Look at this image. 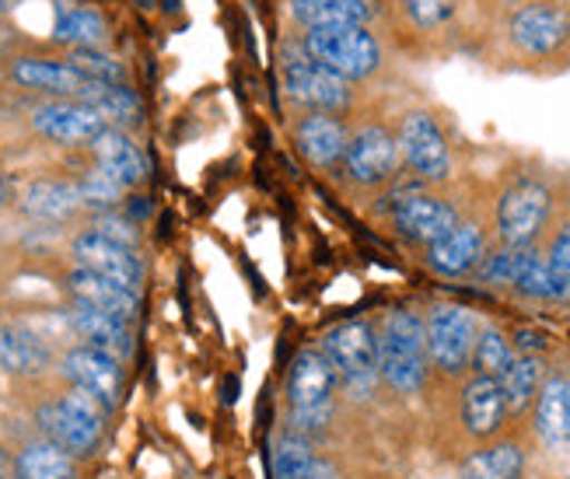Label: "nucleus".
I'll return each instance as SVG.
<instances>
[{"label": "nucleus", "instance_id": "4", "mask_svg": "<svg viewBox=\"0 0 570 479\" xmlns=\"http://www.w3.org/2000/svg\"><path fill=\"white\" fill-rule=\"evenodd\" d=\"M109 417L112 410L98 395L78 385H67L57 399H46L36 410V427H39V438L53 441L73 459H85L102 444Z\"/></svg>", "mask_w": 570, "mask_h": 479}, {"label": "nucleus", "instance_id": "38", "mask_svg": "<svg viewBox=\"0 0 570 479\" xmlns=\"http://www.w3.org/2000/svg\"><path fill=\"white\" fill-rule=\"evenodd\" d=\"M67 63L91 85H127V67L106 49H70Z\"/></svg>", "mask_w": 570, "mask_h": 479}, {"label": "nucleus", "instance_id": "42", "mask_svg": "<svg viewBox=\"0 0 570 479\" xmlns=\"http://www.w3.org/2000/svg\"><path fill=\"white\" fill-rule=\"evenodd\" d=\"M21 4V0H0V14H8V11H14Z\"/></svg>", "mask_w": 570, "mask_h": 479}, {"label": "nucleus", "instance_id": "9", "mask_svg": "<svg viewBox=\"0 0 570 479\" xmlns=\"http://www.w3.org/2000/svg\"><path fill=\"white\" fill-rule=\"evenodd\" d=\"M462 217L459 204H452L449 196L434 193L424 183H403L400 189L392 193V204H389V221H392V232L400 235L410 245L428 248L431 242H438L452 224Z\"/></svg>", "mask_w": 570, "mask_h": 479}, {"label": "nucleus", "instance_id": "21", "mask_svg": "<svg viewBox=\"0 0 570 479\" xmlns=\"http://www.w3.org/2000/svg\"><path fill=\"white\" fill-rule=\"evenodd\" d=\"M8 78L18 88L46 95V98H81L91 88V81H85L67 60H42V57H18V60H11Z\"/></svg>", "mask_w": 570, "mask_h": 479}, {"label": "nucleus", "instance_id": "24", "mask_svg": "<svg viewBox=\"0 0 570 479\" xmlns=\"http://www.w3.org/2000/svg\"><path fill=\"white\" fill-rule=\"evenodd\" d=\"M18 211L36 224H67L85 207L73 179H36L21 189Z\"/></svg>", "mask_w": 570, "mask_h": 479}, {"label": "nucleus", "instance_id": "35", "mask_svg": "<svg viewBox=\"0 0 570 479\" xmlns=\"http://www.w3.org/2000/svg\"><path fill=\"white\" fill-rule=\"evenodd\" d=\"M514 361V343L511 336L501 330V325H480V336L473 346V361H469V371L483 374V378H501L508 371V364Z\"/></svg>", "mask_w": 570, "mask_h": 479}, {"label": "nucleus", "instance_id": "1", "mask_svg": "<svg viewBox=\"0 0 570 479\" xmlns=\"http://www.w3.org/2000/svg\"><path fill=\"white\" fill-rule=\"evenodd\" d=\"M557 221V189L547 175L518 172L514 179L504 183V189L493 199L490 228L498 245L529 248L547 238V232Z\"/></svg>", "mask_w": 570, "mask_h": 479}, {"label": "nucleus", "instance_id": "3", "mask_svg": "<svg viewBox=\"0 0 570 479\" xmlns=\"http://www.w3.org/2000/svg\"><path fill=\"white\" fill-rule=\"evenodd\" d=\"M379 330V382L395 395H416L431 378L428 343H424V315L413 309H392Z\"/></svg>", "mask_w": 570, "mask_h": 479}, {"label": "nucleus", "instance_id": "37", "mask_svg": "<svg viewBox=\"0 0 570 479\" xmlns=\"http://www.w3.org/2000/svg\"><path fill=\"white\" fill-rule=\"evenodd\" d=\"M73 186H78V196H81V207H88L91 214H109L122 204V189L116 179H109V175L102 168H85L78 179H73Z\"/></svg>", "mask_w": 570, "mask_h": 479}, {"label": "nucleus", "instance_id": "40", "mask_svg": "<svg viewBox=\"0 0 570 479\" xmlns=\"http://www.w3.org/2000/svg\"><path fill=\"white\" fill-rule=\"evenodd\" d=\"M91 228H95L98 235H106V238L119 242V245H127V248H137V245H140V232H137V224H134L127 214H116V211H109V214H95Z\"/></svg>", "mask_w": 570, "mask_h": 479}, {"label": "nucleus", "instance_id": "8", "mask_svg": "<svg viewBox=\"0 0 570 479\" xmlns=\"http://www.w3.org/2000/svg\"><path fill=\"white\" fill-rule=\"evenodd\" d=\"M480 336V319L473 309L455 301H438L424 315V343L431 371L444 378H462L473 361V346Z\"/></svg>", "mask_w": 570, "mask_h": 479}, {"label": "nucleus", "instance_id": "18", "mask_svg": "<svg viewBox=\"0 0 570 479\" xmlns=\"http://www.w3.org/2000/svg\"><path fill=\"white\" fill-rule=\"evenodd\" d=\"M346 140H351V126L343 116L333 113H302L294 123V144L312 168L333 172L343 162Z\"/></svg>", "mask_w": 570, "mask_h": 479}, {"label": "nucleus", "instance_id": "6", "mask_svg": "<svg viewBox=\"0 0 570 479\" xmlns=\"http://www.w3.org/2000/svg\"><path fill=\"white\" fill-rule=\"evenodd\" d=\"M395 140H400L403 168L424 186H441L452 179L455 172V150L444 134L441 119L431 109H406L400 126H395Z\"/></svg>", "mask_w": 570, "mask_h": 479}, {"label": "nucleus", "instance_id": "12", "mask_svg": "<svg viewBox=\"0 0 570 479\" xmlns=\"http://www.w3.org/2000/svg\"><path fill=\"white\" fill-rule=\"evenodd\" d=\"M322 354L340 374V385L367 392L379 382V330L364 319H346L336 322L333 330L322 333L318 343Z\"/></svg>", "mask_w": 570, "mask_h": 479}, {"label": "nucleus", "instance_id": "19", "mask_svg": "<svg viewBox=\"0 0 570 479\" xmlns=\"http://www.w3.org/2000/svg\"><path fill=\"white\" fill-rule=\"evenodd\" d=\"M532 431L550 456L570 459V374H547L532 407Z\"/></svg>", "mask_w": 570, "mask_h": 479}, {"label": "nucleus", "instance_id": "31", "mask_svg": "<svg viewBox=\"0 0 570 479\" xmlns=\"http://www.w3.org/2000/svg\"><path fill=\"white\" fill-rule=\"evenodd\" d=\"M403 29L416 36H438L449 32L462 14L465 0H392Z\"/></svg>", "mask_w": 570, "mask_h": 479}, {"label": "nucleus", "instance_id": "20", "mask_svg": "<svg viewBox=\"0 0 570 479\" xmlns=\"http://www.w3.org/2000/svg\"><path fill=\"white\" fill-rule=\"evenodd\" d=\"M88 150H91V165L102 168L122 189H137L147 179V158L127 130L106 126V130L88 144Z\"/></svg>", "mask_w": 570, "mask_h": 479}, {"label": "nucleus", "instance_id": "29", "mask_svg": "<svg viewBox=\"0 0 570 479\" xmlns=\"http://www.w3.org/2000/svg\"><path fill=\"white\" fill-rule=\"evenodd\" d=\"M291 18L312 29H346V25H367L371 4L364 0H291Z\"/></svg>", "mask_w": 570, "mask_h": 479}, {"label": "nucleus", "instance_id": "25", "mask_svg": "<svg viewBox=\"0 0 570 479\" xmlns=\"http://www.w3.org/2000/svg\"><path fill=\"white\" fill-rule=\"evenodd\" d=\"M529 451L514 438H493L459 462V479H525Z\"/></svg>", "mask_w": 570, "mask_h": 479}, {"label": "nucleus", "instance_id": "32", "mask_svg": "<svg viewBox=\"0 0 570 479\" xmlns=\"http://www.w3.org/2000/svg\"><path fill=\"white\" fill-rule=\"evenodd\" d=\"M81 102L98 109L109 126H116V130H127V134H130V126H137L140 116H144V106H140V98H137V91L130 85H91L81 95Z\"/></svg>", "mask_w": 570, "mask_h": 479}, {"label": "nucleus", "instance_id": "5", "mask_svg": "<svg viewBox=\"0 0 570 479\" xmlns=\"http://www.w3.org/2000/svg\"><path fill=\"white\" fill-rule=\"evenodd\" d=\"M302 49L315 63H322L326 70H333L336 78L351 81V85L375 78L385 63V49H382L379 36L371 32V25L302 32Z\"/></svg>", "mask_w": 570, "mask_h": 479}, {"label": "nucleus", "instance_id": "30", "mask_svg": "<svg viewBox=\"0 0 570 479\" xmlns=\"http://www.w3.org/2000/svg\"><path fill=\"white\" fill-rule=\"evenodd\" d=\"M14 479H78V459L53 441L36 438L14 456Z\"/></svg>", "mask_w": 570, "mask_h": 479}, {"label": "nucleus", "instance_id": "27", "mask_svg": "<svg viewBox=\"0 0 570 479\" xmlns=\"http://www.w3.org/2000/svg\"><path fill=\"white\" fill-rule=\"evenodd\" d=\"M504 402H508V417L529 413L535 407V395L547 382V358L542 354H514L508 371L498 378Z\"/></svg>", "mask_w": 570, "mask_h": 479}, {"label": "nucleus", "instance_id": "7", "mask_svg": "<svg viewBox=\"0 0 570 479\" xmlns=\"http://www.w3.org/2000/svg\"><path fill=\"white\" fill-rule=\"evenodd\" d=\"M504 39L525 60H557L570 49V8L563 0H522L504 21Z\"/></svg>", "mask_w": 570, "mask_h": 479}, {"label": "nucleus", "instance_id": "28", "mask_svg": "<svg viewBox=\"0 0 570 479\" xmlns=\"http://www.w3.org/2000/svg\"><path fill=\"white\" fill-rule=\"evenodd\" d=\"M53 39L70 46V49H102L106 39H109V25L95 8L63 0V4L57 8Z\"/></svg>", "mask_w": 570, "mask_h": 479}, {"label": "nucleus", "instance_id": "14", "mask_svg": "<svg viewBox=\"0 0 570 479\" xmlns=\"http://www.w3.org/2000/svg\"><path fill=\"white\" fill-rule=\"evenodd\" d=\"M487 248H490V224L483 217L462 214L449 232L424 248V263L431 273L444 276V281H459V276L476 273Z\"/></svg>", "mask_w": 570, "mask_h": 479}, {"label": "nucleus", "instance_id": "23", "mask_svg": "<svg viewBox=\"0 0 570 479\" xmlns=\"http://www.w3.org/2000/svg\"><path fill=\"white\" fill-rule=\"evenodd\" d=\"M63 287H67L70 301H81V305L112 312V315L127 319V322H134L137 312H140V291H130V287L109 281V276H98V273L81 270V266L67 270Z\"/></svg>", "mask_w": 570, "mask_h": 479}, {"label": "nucleus", "instance_id": "2", "mask_svg": "<svg viewBox=\"0 0 570 479\" xmlns=\"http://www.w3.org/2000/svg\"><path fill=\"white\" fill-rule=\"evenodd\" d=\"M340 395V374L318 346L297 350L284 378V413L287 431L305 438L322 434L333 423Z\"/></svg>", "mask_w": 570, "mask_h": 479}, {"label": "nucleus", "instance_id": "41", "mask_svg": "<svg viewBox=\"0 0 570 479\" xmlns=\"http://www.w3.org/2000/svg\"><path fill=\"white\" fill-rule=\"evenodd\" d=\"M8 204V183H4V172H0V211Z\"/></svg>", "mask_w": 570, "mask_h": 479}, {"label": "nucleus", "instance_id": "39", "mask_svg": "<svg viewBox=\"0 0 570 479\" xmlns=\"http://www.w3.org/2000/svg\"><path fill=\"white\" fill-rule=\"evenodd\" d=\"M518 297H525V301H557V287H553V273L547 266V256H542V248L535 245L532 248V256L522 270V276H518V284L514 291Z\"/></svg>", "mask_w": 570, "mask_h": 479}, {"label": "nucleus", "instance_id": "17", "mask_svg": "<svg viewBox=\"0 0 570 479\" xmlns=\"http://www.w3.org/2000/svg\"><path fill=\"white\" fill-rule=\"evenodd\" d=\"M459 423H462V434L469 441H493L501 438L504 423H508V402L501 392L498 378H483L473 374L459 392Z\"/></svg>", "mask_w": 570, "mask_h": 479}, {"label": "nucleus", "instance_id": "26", "mask_svg": "<svg viewBox=\"0 0 570 479\" xmlns=\"http://www.w3.org/2000/svg\"><path fill=\"white\" fill-rule=\"evenodd\" d=\"M49 364H53V350L49 343L29 330V325H8L0 330V368L8 374L29 378V374H42Z\"/></svg>", "mask_w": 570, "mask_h": 479}, {"label": "nucleus", "instance_id": "34", "mask_svg": "<svg viewBox=\"0 0 570 479\" xmlns=\"http://www.w3.org/2000/svg\"><path fill=\"white\" fill-rule=\"evenodd\" d=\"M318 476V456L312 438L284 431L274 441V479H315Z\"/></svg>", "mask_w": 570, "mask_h": 479}, {"label": "nucleus", "instance_id": "16", "mask_svg": "<svg viewBox=\"0 0 570 479\" xmlns=\"http://www.w3.org/2000/svg\"><path fill=\"white\" fill-rule=\"evenodd\" d=\"M60 374L67 385H78L91 395H98L106 402L109 410H116V402L122 395V361L109 350H98V346H88V343H78L60 354L57 361Z\"/></svg>", "mask_w": 570, "mask_h": 479}, {"label": "nucleus", "instance_id": "15", "mask_svg": "<svg viewBox=\"0 0 570 479\" xmlns=\"http://www.w3.org/2000/svg\"><path fill=\"white\" fill-rule=\"evenodd\" d=\"M70 260L73 266L91 270L98 276H109V281L140 291L144 284V260L137 256V248L119 245L106 235H98L95 228H85L70 238Z\"/></svg>", "mask_w": 570, "mask_h": 479}, {"label": "nucleus", "instance_id": "22", "mask_svg": "<svg viewBox=\"0 0 570 479\" xmlns=\"http://www.w3.org/2000/svg\"><path fill=\"white\" fill-rule=\"evenodd\" d=\"M67 325H70V333L78 336L81 343L98 346V350H109V354H116L119 361H127L134 354V330H130V322L112 315V312L81 305V301H70V305H67Z\"/></svg>", "mask_w": 570, "mask_h": 479}, {"label": "nucleus", "instance_id": "44", "mask_svg": "<svg viewBox=\"0 0 570 479\" xmlns=\"http://www.w3.org/2000/svg\"><path fill=\"white\" fill-rule=\"evenodd\" d=\"M567 479H570V476H567Z\"/></svg>", "mask_w": 570, "mask_h": 479}, {"label": "nucleus", "instance_id": "10", "mask_svg": "<svg viewBox=\"0 0 570 479\" xmlns=\"http://www.w3.org/2000/svg\"><path fill=\"white\" fill-rule=\"evenodd\" d=\"M281 88L302 113H333L343 116L354 106V85L336 78L333 70L315 63L302 46L281 60Z\"/></svg>", "mask_w": 570, "mask_h": 479}, {"label": "nucleus", "instance_id": "33", "mask_svg": "<svg viewBox=\"0 0 570 479\" xmlns=\"http://www.w3.org/2000/svg\"><path fill=\"white\" fill-rule=\"evenodd\" d=\"M532 248L535 245H529V248H514V245H490L487 248V256L480 260V266H476V281L483 284V287H493V291H514V284H518V276H522V270H525V263H529V256H532Z\"/></svg>", "mask_w": 570, "mask_h": 479}, {"label": "nucleus", "instance_id": "43", "mask_svg": "<svg viewBox=\"0 0 570 479\" xmlns=\"http://www.w3.org/2000/svg\"><path fill=\"white\" fill-rule=\"evenodd\" d=\"M364 4H379V0H364Z\"/></svg>", "mask_w": 570, "mask_h": 479}, {"label": "nucleus", "instance_id": "36", "mask_svg": "<svg viewBox=\"0 0 570 479\" xmlns=\"http://www.w3.org/2000/svg\"><path fill=\"white\" fill-rule=\"evenodd\" d=\"M539 248L553 273L557 301H570V211L560 221H553V228L539 242Z\"/></svg>", "mask_w": 570, "mask_h": 479}, {"label": "nucleus", "instance_id": "11", "mask_svg": "<svg viewBox=\"0 0 570 479\" xmlns=\"http://www.w3.org/2000/svg\"><path fill=\"white\" fill-rule=\"evenodd\" d=\"M400 168H403V158H400L395 130H389L382 123L354 126L343 150V162H340L346 183L357 189H382L400 179Z\"/></svg>", "mask_w": 570, "mask_h": 479}, {"label": "nucleus", "instance_id": "13", "mask_svg": "<svg viewBox=\"0 0 570 479\" xmlns=\"http://www.w3.org/2000/svg\"><path fill=\"white\" fill-rule=\"evenodd\" d=\"M32 134L57 147H88L98 134L106 130V119L81 98H46L29 113Z\"/></svg>", "mask_w": 570, "mask_h": 479}]
</instances>
